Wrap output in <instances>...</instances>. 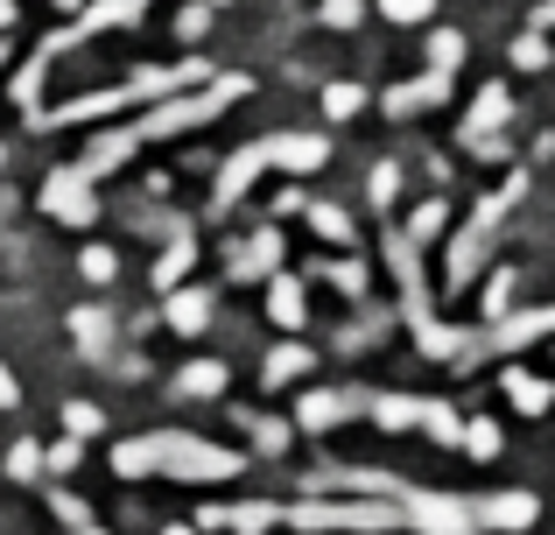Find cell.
<instances>
[{"mask_svg":"<svg viewBox=\"0 0 555 535\" xmlns=\"http://www.w3.org/2000/svg\"><path fill=\"white\" fill-rule=\"evenodd\" d=\"M8 409H22V387H14V373L0 367V416H8Z\"/></svg>","mask_w":555,"mask_h":535,"instance_id":"obj_39","label":"cell"},{"mask_svg":"<svg viewBox=\"0 0 555 535\" xmlns=\"http://www.w3.org/2000/svg\"><path fill=\"white\" fill-rule=\"evenodd\" d=\"M85 282H113V275H120V254H113V247H85Z\"/></svg>","mask_w":555,"mask_h":535,"instance_id":"obj_29","label":"cell"},{"mask_svg":"<svg viewBox=\"0 0 555 535\" xmlns=\"http://www.w3.org/2000/svg\"><path fill=\"white\" fill-rule=\"evenodd\" d=\"M302 373H310V345H296V339H288V345H274V353H268L260 381H268V387H288V381H302Z\"/></svg>","mask_w":555,"mask_h":535,"instance_id":"obj_17","label":"cell"},{"mask_svg":"<svg viewBox=\"0 0 555 535\" xmlns=\"http://www.w3.org/2000/svg\"><path fill=\"white\" fill-rule=\"evenodd\" d=\"M163 535H190V528H163Z\"/></svg>","mask_w":555,"mask_h":535,"instance_id":"obj_42","label":"cell"},{"mask_svg":"<svg viewBox=\"0 0 555 535\" xmlns=\"http://www.w3.org/2000/svg\"><path fill=\"white\" fill-rule=\"evenodd\" d=\"M240 466H246L240 451H225V444H204V437H190V430L127 437L120 451H113V472H120V480H149V472H163V480H197V486H211V480H232Z\"/></svg>","mask_w":555,"mask_h":535,"instance_id":"obj_1","label":"cell"},{"mask_svg":"<svg viewBox=\"0 0 555 535\" xmlns=\"http://www.w3.org/2000/svg\"><path fill=\"white\" fill-rule=\"evenodd\" d=\"M514 64H528V71H542V64H548V42H542V36H528V42H520V50H514Z\"/></svg>","mask_w":555,"mask_h":535,"instance_id":"obj_37","label":"cell"},{"mask_svg":"<svg viewBox=\"0 0 555 535\" xmlns=\"http://www.w3.org/2000/svg\"><path fill=\"white\" fill-rule=\"evenodd\" d=\"M457 444H464L472 458H500V451H506V437H500V423H492V416H472Z\"/></svg>","mask_w":555,"mask_h":535,"instance_id":"obj_20","label":"cell"},{"mask_svg":"<svg viewBox=\"0 0 555 535\" xmlns=\"http://www.w3.org/2000/svg\"><path fill=\"white\" fill-rule=\"evenodd\" d=\"M324 275L345 289V296H366V268H359V262H338V268H324Z\"/></svg>","mask_w":555,"mask_h":535,"instance_id":"obj_34","label":"cell"},{"mask_svg":"<svg viewBox=\"0 0 555 535\" xmlns=\"http://www.w3.org/2000/svg\"><path fill=\"white\" fill-rule=\"evenodd\" d=\"M42 212H50L56 226H92L99 219L92 177H85L78 163H70V169H50V183H42Z\"/></svg>","mask_w":555,"mask_h":535,"instance_id":"obj_5","label":"cell"},{"mask_svg":"<svg viewBox=\"0 0 555 535\" xmlns=\"http://www.w3.org/2000/svg\"><path fill=\"white\" fill-rule=\"evenodd\" d=\"M64 430H70V437H92V430H99V409H92V402H70V409H64Z\"/></svg>","mask_w":555,"mask_h":535,"instance_id":"obj_33","label":"cell"},{"mask_svg":"<svg viewBox=\"0 0 555 535\" xmlns=\"http://www.w3.org/2000/svg\"><path fill=\"white\" fill-rule=\"evenodd\" d=\"M422 430H429V437H443V444L464 437V423H457V409H450V402H422Z\"/></svg>","mask_w":555,"mask_h":535,"instance_id":"obj_23","label":"cell"},{"mask_svg":"<svg viewBox=\"0 0 555 535\" xmlns=\"http://www.w3.org/2000/svg\"><path fill=\"white\" fill-rule=\"evenodd\" d=\"M8 472H14V480H36V472H42V444H14V451H8Z\"/></svg>","mask_w":555,"mask_h":535,"instance_id":"obj_31","label":"cell"},{"mask_svg":"<svg viewBox=\"0 0 555 535\" xmlns=\"http://www.w3.org/2000/svg\"><path fill=\"white\" fill-rule=\"evenodd\" d=\"M204 28H211V8H183V14H177V36H183V42H197Z\"/></svg>","mask_w":555,"mask_h":535,"instance_id":"obj_35","label":"cell"},{"mask_svg":"<svg viewBox=\"0 0 555 535\" xmlns=\"http://www.w3.org/2000/svg\"><path fill=\"white\" fill-rule=\"evenodd\" d=\"M443 99H450V78H443V71H422L415 85H393L379 106H387V113H422V106H443Z\"/></svg>","mask_w":555,"mask_h":535,"instance_id":"obj_11","label":"cell"},{"mask_svg":"<svg viewBox=\"0 0 555 535\" xmlns=\"http://www.w3.org/2000/svg\"><path fill=\"white\" fill-rule=\"evenodd\" d=\"M225 381H232L225 359H197V367L177 373V395H190V402H218V395H225Z\"/></svg>","mask_w":555,"mask_h":535,"instance_id":"obj_16","label":"cell"},{"mask_svg":"<svg viewBox=\"0 0 555 535\" xmlns=\"http://www.w3.org/2000/svg\"><path fill=\"white\" fill-rule=\"evenodd\" d=\"M282 522H296V528L379 535V528H401V508H387V500H331V508H317V500H302V508H282Z\"/></svg>","mask_w":555,"mask_h":535,"instance_id":"obj_3","label":"cell"},{"mask_svg":"<svg viewBox=\"0 0 555 535\" xmlns=\"http://www.w3.org/2000/svg\"><path fill=\"white\" fill-rule=\"evenodd\" d=\"M506 303H514V275H492V289H486V317H492V324H500V310H506Z\"/></svg>","mask_w":555,"mask_h":535,"instance_id":"obj_32","label":"cell"},{"mask_svg":"<svg viewBox=\"0 0 555 535\" xmlns=\"http://www.w3.org/2000/svg\"><path fill=\"white\" fill-rule=\"evenodd\" d=\"M0 163H8V149H0Z\"/></svg>","mask_w":555,"mask_h":535,"instance_id":"obj_43","label":"cell"},{"mask_svg":"<svg viewBox=\"0 0 555 535\" xmlns=\"http://www.w3.org/2000/svg\"><path fill=\"white\" fill-rule=\"evenodd\" d=\"M366 409H373V423H379V430H408V423H422V402H415V395H373Z\"/></svg>","mask_w":555,"mask_h":535,"instance_id":"obj_19","label":"cell"},{"mask_svg":"<svg viewBox=\"0 0 555 535\" xmlns=\"http://www.w3.org/2000/svg\"><path fill=\"white\" fill-rule=\"evenodd\" d=\"M379 14L401 22V28H415V22H429V14H436V0H379Z\"/></svg>","mask_w":555,"mask_h":535,"instance_id":"obj_28","label":"cell"},{"mask_svg":"<svg viewBox=\"0 0 555 535\" xmlns=\"http://www.w3.org/2000/svg\"><path fill=\"white\" fill-rule=\"evenodd\" d=\"M274 268H282V233H274V226H268V233H254L240 254H232V275H240V282H254V275H274Z\"/></svg>","mask_w":555,"mask_h":535,"instance_id":"obj_15","label":"cell"},{"mask_svg":"<svg viewBox=\"0 0 555 535\" xmlns=\"http://www.w3.org/2000/svg\"><path fill=\"white\" fill-rule=\"evenodd\" d=\"M141 8H149V0H141Z\"/></svg>","mask_w":555,"mask_h":535,"instance_id":"obj_44","label":"cell"},{"mask_svg":"<svg viewBox=\"0 0 555 535\" xmlns=\"http://www.w3.org/2000/svg\"><path fill=\"white\" fill-rule=\"evenodd\" d=\"M534 514H542V500L534 494H486V500H472V522L478 528H506V535H520V528H534Z\"/></svg>","mask_w":555,"mask_h":535,"instance_id":"obj_7","label":"cell"},{"mask_svg":"<svg viewBox=\"0 0 555 535\" xmlns=\"http://www.w3.org/2000/svg\"><path fill=\"white\" fill-rule=\"evenodd\" d=\"M506 395H514V409H520V416H548L555 387H548V381H534V373H506Z\"/></svg>","mask_w":555,"mask_h":535,"instance_id":"obj_18","label":"cell"},{"mask_svg":"<svg viewBox=\"0 0 555 535\" xmlns=\"http://www.w3.org/2000/svg\"><path fill=\"white\" fill-rule=\"evenodd\" d=\"M310 226L331 240V247H345V240H352V219H345L338 205H310Z\"/></svg>","mask_w":555,"mask_h":535,"instance_id":"obj_25","label":"cell"},{"mask_svg":"<svg viewBox=\"0 0 555 535\" xmlns=\"http://www.w3.org/2000/svg\"><path fill=\"white\" fill-rule=\"evenodd\" d=\"M366 191H373V205H379V212H387V205H393V198H401V169H393V163H379V169H373V183H366Z\"/></svg>","mask_w":555,"mask_h":535,"instance_id":"obj_30","label":"cell"},{"mask_svg":"<svg viewBox=\"0 0 555 535\" xmlns=\"http://www.w3.org/2000/svg\"><path fill=\"white\" fill-rule=\"evenodd\" d=\"M500 212H506V198H486L478 205V219L457 233V247H450V289H464L478 275V262H486V240H492V226H500Z\"/></svg>","mask_w":555,"mask_h":535,"instance_id":"obj_6","label":"cell"},{"mask_svg":"<svg viewBox=\"0 0 555 535\" xmlns=\"http://www.w3.org/2000/svg\"><path fill=\"white\" fill-rule=\"evenodd\" d=\"M163 317H169V331H183V339H197V331L211 324V289H169Z\"/></svg>","mask_w":555,"mask_h":535,"instance_id":"obj_12","label":"cell"},{"mask_svg":"<svg viewBox=\"0 0 555 535\" xmlns=\"http://www.w3.org/2000/svg\"><path fill=\"white\" fill-rule=\"evenodd\" d=\"M190 262H197V247H190V240H177V247H169L163 262H155V289H183Z\"/></svg>","mask_w":555,"mask_h":535,"instance_id":"obj_22","label":"cell"},{"mask_svg":"<svg viewBox=\"0 0 555 535\" xmlns=\"http://www.w3.org/2000/svg\"><path fill=\"white\" fill-rule=\"evenodd\" d=\"M324 155H331V141L324 135H268V169H324Z\"/></svg>","mask_w":555,"mask_h":535,"instance_id":"obj_8","label":"cell"},{"mask_svg":"<svg viewBox=\"0 0 555 535\" xmlns=\"http://www.w3.org/2000/svg\"><path fill=\"white\" fill-rule=\"evenodd\" d=\"M506 113H514V99H506V85H486L478 92V106H472V149H492V127H506Z\"/></svg>","mask_w":555,"mask_h":535,"instance_id":"obj_13","label":"cell"},{"mask_svg":"<svg viewBox=\"0 0 555 535\" xmlns=\"http://www.w3.org/2000/svg\"><path fill=\"white\" fill-rule=\"evenodd\" d=\"M190 78H204L197 64H177V71H134L127 85H113V92H92V99H70V106H56V113H36L42 127H70V120H99V113H127V106H141V99H177V85Z\"/></svg>","mask_w":555,"mask_h":535,"instance_id":"obj_2","label":"cell"},{"mask_svg":"<svg viewBox=\"0 0 555 535\" xmlns=\"http://www.w3.org/2000/svg\"><path fill=\"white\" fill-rule=\"evenodd\" d=\"M260 169H268V141H254V149H240V155H232L225 169H218V198H211V205H218V212H232V205L246 198V183L260 177Z\"/></svg>","mask_w":555,"mask_h":535,"instance_id":"obj_9","label":"cell"},{"mask_svg":"<svg viewBox=\"0 0 555 535\" xmlns=\"http://www.w3.org/2000/svg\"><path fill=\"white\" fill-rule=\"evenodd\" d=\"M352 409H366V395H345V387H317V395H302V430H338Z\"/></svg>","mask_w":555,"mask_h":535,"instance_id":"obj_10","label":"cell"},{"mask_svg":"<svg viewBox=\"0 0 555 535\" xmlns=\"http://www.w3.org/2000/svg\"><path fill=\"white\" fill-rule=\"evenodd\" d=\"M443 226H450V205H422V212H415V226H408V240H415V247H429Z\"/></svg>","mask_w":555,"mask_h":535,"instance_id":"obj_27","label":"cell"},{"mask_svg":"<svg viewBox=\"0 0 555 535\" xmlns=\"http://www.w3.org/2000/svg\"><path fill=\"white\" fill-rule=\"evenodd\" d=\"M268 317H274L282 331H302L310 303H302V282H296V275H268Z\"/></svg>","mask_w":555,"mask_h":535,"instance_id":"obj_14","label":"cell"},{"mask_svg":"<svg viewBox=\"0 0 555 535\" xmlns=\"http://www.w3.org/2000/svg\"><path fill=\"white\" fill-rule=\"evenodd\" d=\"M401 528H422V535H478L472 522V500L457 494H422V486H401Z\"/></svg>","mask_w":555,"mask_h":535,"instance_id":"obj_4","label":"cell"},{"mask_svg":"<svg viewBox=\"0 0 555 535\" xmlns=\"http://www.w3.org/2000/svg\"><path fill=\"white\" fill-rule=\"evenodd\" d=\"M14 22V0H0V28H8Z\"/></svg>","mask_w":555,"mask_h":535,"instance_id":"obj_40","label":"cell"},{"mask_svg":"<svg viewBox=\"0 0 555 535\" xmlns=\"http://www.w3.org/2000/svg\"><path fill=\"white\" fill-rule=\"evenodd\" d=\"M254 437L268 444V451H282V444H288V423H254Z\"/></svg>","mask_w":555,"mask_h":535,"instance_id":"obj_38","label":"cell"},{"mask_svg":"<svg viewBox=\"0 0 555 535\" xmlns=\"http://www.w3.org/2000/svg\"><path fill=\"white\" fill-rule=\"evenodd\" d=\"M324 22L331 28H352L359 22V0H324Z\"/></svg>","mask_w":555,"mask_h":535,"instance_id":"obj_36","label":"cell"},{"mask_svg":"<svg viewBox=\"0 0 555 535\" xmlns=\"http://www.w3.org/2000/svg\"><path fill=\"white\" fill-rule=\"evenodd\" d=\"M56 8H85V0H56Z\"/></svg>","mask_w":555,"mask_h":535,"instance_id":"obj_41","label":"cell"},{"mask_svg":"<svg viewBox=\"0 0 555 535\" xmlns=\"http://www.w3.org/2000/svg\"><path fill=\"white\" fill-rule=\"evenodd\" d=\"M359 106H366V92H359V85H324V113H331V120H352Z\"/></svg>","mask_w":555,"mask_h":535,"instance_id":"obj_26","label":"cell"},{"mask_svg":"<svg viewBox=\"0 0 555 535\" xmlns=\"http://www.w3.org/2000/svg\"><path fill=\"white\" fill-rule=\"evenodd\" d=\"M70 331H78V339H85V353H106V339H113V324H106V317H99V310H78V317H70Z\"/></svg>","mask_w":555,"mask_h":535,"instance_id":"obj_24","label":"cell"},{"mask_svg":"<svg viewBox=\"0 0 555 535\" xmlns=\"http://www.w3.org/2000/svg\"><path fill=\"white\" fill-rule=\"evenodd\" d=\"M457 64H464V36H457V28H436V36H429V71L457 78Z\"/></svg>","mask_w":555,"mask_h":535,"instance_id":"obj_21","label":"cell"}]
</instances>
